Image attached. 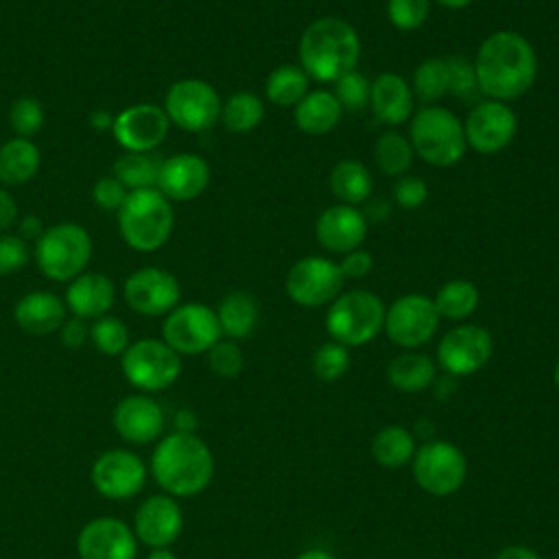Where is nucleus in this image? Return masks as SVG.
I'll return each mask as SVG.
<instances>
[{
	"label": "nucleus",
	"instance_id": "f257e3e1",
	"mask_svg": "<svg viewBox=\"0 0 559 559\" xmlns=\"http://www.w3.org/2000/svg\"><path fill=\"white\" fill-rule=\"evenodd\" d=\"M472 63L480 94L500 103L518 100L537 79L535 48L515 31H496L485 37Z\"/></svg>",
	"mask_w": 559,
	"mask_h": 559
},
{
	"label": "nucleus",
	"instance_id": "f03ea898",
	"mask_svg": "<svg viewBox=\"0 0 559 559\" xmlns=\"http://www.w3.org/2000/svg\"><path fill=\"white\" fill-rule=\"evenodd\" d=\"M151 472L168 496L188 498L210 485L214 456L201 437L175 430L157 443L151 456Z\"/></svg>",
	"mask_w": 559,
	"mask_h": 559
},
{
	"label": "nucleus",
	"instance_id": "7ed1b4c3",
	"mask_svg": "<svg viewBox=\"0 0 559 559\" xmlns=\"http://www.w3.org/2000/svg\"><path fill=\"white\" fill-rule=\"evenodd\" d=\"M301 70L319 81L334 83L356 70L360 59V37L356 28L341 17H319L310 22L297 46Z\"/></svg>",
	"mask_w": 559,
	"mask_h": 559
},
{
	"label": "nucleus",
	"instance_id": "20e7f679",
	"mask_svg": "<svg viewBox=\"0 0 559 559\" xmlns=\"http://www.w3.org/2000/svg\"><path fill=\"white\" fill-rule=\"evenodd\" d=\"M173 227V205L157 188L129 192L118 210L120 236L135 251H155L164 247Z\"/></svg>",
	"mask_w": 559,
	"mask_h": 559
},
{
	"label": "nucleus",
	"instance_id": "39448f33",
	"mask_svg": "<svg viewBox=\"0 0 559 559\" xmlns=\"http://www.w3.org/2000/svg\"><path fill=\"white\" fill-rule=\"evenodd\" d=\"M408 140L424 162L439 168L459 164L467 151L463 122L441 105H424L411 116Z\"/></svg>",
	"mask_w": 559,
	"mask_h": 559
},
{
	"label": "nucleus",
	"instance_id": "423d86ee",
	"mask_svg": "<svg viewBox=\"0 0 559 559\" xmlns=\"http://www.w3.org/2000/svg\"><path fill=\"white\" fill-rule=\"evenodd\" d=\"M384 301L365 288L343 290L325 312V330L332 341L345 347H360L373 341L384 328Z\"/></svg>",
	"mask_w": 559,
	"mask_h": 559
},
{
	"label": "nucleus",
	"instance_id": "0eeeda50",
	"mask_svg": "<svg viewBox=\"0 0 559 559\" xmlns=\"http://www.w3.org/2000/svg\"><path fill=\"white\" fill-rule=\"evenodd\" d=\"M92 258V238L76 223H57L46 227L35 240V260L39 271L55 282H72Z\"/></svg>",
	"mask_w": 559,
	"mask_h": 559
},
{
	"label": "nucleus",
	"instance_id": "6e6552de",
	"mask_svg": "<svg viewBox=\"0 0 559 559\" xmlns=\"http://www.w3.org/2000/svg\"><path fill=\"white\" fill-rule=\"evenodd\" d=\"M122 373L140 391H164L181 373L179 354L157 338H140L122 354Z\"/></svg>",
	"mask_w": 559,
	"mask_h": 559
},
{
	"label": "nucleus",
	"instance_id": "1a4fd4ad",
	"mask_svg": "<svg viewBox=\"0 0 559 559\" xmlns=\"http://www.w3.org/2000/svg\"><path fill=\"white\" fill-rule=\"evenodd\" d=\"M221 96L203 79H181L166 92L164 111L170 122L190 133L212 129L221 120Z\"/></svg>",
	"mask_w": 559,
	"mask_h": 559
},
{
	"label": "nucleus",
	"instance_id": "9d476101",
	"mask_svg": "<svg viewBox=\"0 0 559 559\" xmlns=\"http://www.w3.org/2000/svg\"><path fill=\"white\" fill-rule=\"evenodd\" d=\"M345 286L338 262L323 255H306L297 260L284 280L286 295L304 308H321L332 304Z\"/></svg>",
	"mask_w": 559,
	"mask_h": 559
},
{
	"label": "nucleus",
	"instance_id": "9b49d317",
	"mask_svg": "<svg viewBox=\"0 0 559 559\" xmlns=\"http://www.w3.org/2000/svg\"><path fill=\"white\" fill-rule=\"evenodd\" d=\"M413 476L430 496L456 493L467 476L465 454L448 441H428L413 456Z\"/></svg>",
	"mask_w": 559,
	"mask_h": 559
},
{
	"label": "nucleus",
	"instance_id": "f8f14e48",
	"mask_svg": "<svg viewBox=\"0 0 559 559\" xmlns=\"http://www.w3.org/2000/svg\"><path fill=\"white\" fill-rule=\"evenodd\" d=\"M162 334L166 345L188 356L207 352L223 336L216 310L199 301L175 306L162 325Z\"/></svg>",
	"mask_w": 559,
	"mask_h": 559
},
{
	"label": "nucleus",
	"instance_id": "ddd939ff",
	"mask_svg": "<svg viewBox=\"0 0 559 559\" xmlns=\"http://www.w3.org/2000/svg\"><path fill=\"white\" fill-rule=\"evenodd\" d=\"M439 312L430 297L411 293L397 297L384 312V332L391 343L404 349H415L426 345L437 328H439Z\"/></svg>",
	"mask_w": 559,
	"mask_h": 559
},
{
	"label": "nucleus",
	"instance_id": "4468645a",
	"mask_svg": "<svg viewBox=\"0 0 559 559\" xmlns=\"http://www.w3.org/2000/svg\"><path fill=\"white\" fill-rule=\"evenodd\" d=\"M463 131L467 148H474L480 155H493L513 142L518 133V116L509 103L487 98L469 109Z\"/></svg>",
	"mask_w": 559,
	"mask_h": 559
},
{
	"label": "nucleus",
	"instance_id": "2eb2a0df",
	"mask_svg": "<svg viewBox=\"0 0 559 559\" xmlns=\"http://www.w3.org/2000/svg\"><path fill=\"white\" fill-rule=\"evenodd\" d=\"M493 352V338L491 334L472 323L456 325L448 330L437 347V360L439 367L454 378L472 376L478 369H483Z\"/></svg>",
	"mask_w": 559,
	"mask_h": 559
},
{
	"label": "nucleus",
	"instance_id": "dca6fc26",
	"mask_svg": "<svg viewBox=\"0 0 559 559\" xmlns=\"http://www.w3.org/2000/svg\"><path fill=\"white\" fill-rule=\"evenodd\" d=\"M146 483V467L142 459L122 448L103 452L92 465V485L109 500H127L142 491Z\"/></svg>",
	"mask_w": 559,
	"mask_h": 559
},
{
	"label": "nucleus",
	"instance_id": "f3484780",
	"mask_svg": "<svg viewBox=\"0 0 559 559\" xmlns=\"http://www.w3.org/2000/svg\"><path fill=\"white\" fill-rule=\"evenodd\" d=\"M181 288L173 273L144 266L133 271L124 282V301L127 306L144 317L168 314L175 306H179Z\"/></svg>",
	"mask_w": 559,
	"mask_h": 559
},
{
	"label": "nucleus",
	"instance_id": "a211bd4d",
	"mask_svg": "<svg viewBox=\"0 0 559 559\" xmlns=\"http://www.w3.org/2000/svg\"><path fill=\"white\" fill-rule=\"evenodd\" d=\"M170 129V120L164 107L153 103H140L122 109L111 124L116 142L129 153H151L157 148Z\"/></svg>",
	"mask_w": 559,
	"mask_h": 559
},
{
	"label": "nucleus",
	"instance_id": "6ab92c4d",
	"mask_svg": "<svg viewBox=\"0 0 559 559\" xmlns=\"http://www.w3.org/2000/svg\"><path fill=\"white\" fill-rule=\"evenodd\" d=\"M76 552L81 559H135L138 537L122 520L103 515L81 528Z\"/></svg>",
	"mask_w": 559,
	"mask_h": 559
},
{
	"label": "nucleus",
	"instance_id": "aec40b11",
	"mask_svg": "<svg viewBox=\"0 0 559 559\" xmlns=\"http://www.w3.org/2000/svg\"><path fill=\"white\" fill-rule=\"evenodd\" d=\"M183 528V513L177 500L168 493L148 496L135 511L133 533L138 542L151 548H168Z\"/></svg>",
	"mask_w": 559,
	"mask_h": 559
},
{
	"label": "nucleus",
	"instance_id": "412c9836",
	"mask_svg": "<svg viewBox=\"0 0 559 559\" xmlns=\"http://www.w3.org/2000/svg\"><path fill=\"white\" fill-rule=\"evenodd\" d=\"M317 242L330 253H349L367 238V218L356 205L336 203L325 207L314 223Z\"/></svg>",
	"mask_w": 559,
	"mask_h": 559
},
{
	"label": "nucleus",
	"instance_id": "4be33fe9",
	"mask_svg": "<svg viewBox=\"0 0 559 559\" xmlns=\"http://www.w3.org/2000/svg\"><path fill=\"white\" fill-rule=\"evenodd\" d=\"M210 183V166L201 155L177 153L162 159L157 190L168 201H192Z\"/></svg>",
	"mask_w": 559,
	"mask_h": 559
},
{
	"label": "nucleus",
	"instance_id": "5701e85b",
	"mask_svg": "<svg viewBox=\"0 0 559 559\" xmlns=\"http://www.w3.org/2000/svg\"><path fill=\"white\" fill-rule=\"evenodd\" d=\"M114 428L129 443H151L162 435L164 411L148 395H129L114 408Z\"/></svg>",
	"mask_w": 559,
	"mask_h": 559
},
{
	"label": "nucleus",
	"instance_id": "b1692460",
	"mask_svg": "<svg viewBox=\"0 0 559 559\" xmlns=\"http://www.w3.org/2000/svg\"><path fill=\"white\" fill-rule=\"evenodd\" d=\"M369 107L380 122L391 127L411 120L413 90L408 81L397 72L378 74L369 90Z\"/></svg>",
	"mask_w": 559,
	"mask_h": 559
},
{
	"label": "nucleus",
	"instance_id": "393cba45",
	"mask_svg": "<svg viewBox=\"0 0 559 559\" xmlns=\"http://www.w3.org/2000/svg\"><path fill=\"white\" fill-rule=\"evenodd\" d=\"M116 301V286L103 273H81L66 290V308L81 319L105 317Z\"/></svg>",
	"mask_w": 559,
	"mask_h": 559
},
{
	"label": "nucleus",
	"instance_id": "a878e982",
	"mask_svg": "<svg viewBox=\"0 0 559 559\" xmlns=\"http://www.w3.org/2000/svg\"><path fill=\"white\" fill-rule=\"evenodd\" d=\"M66 301L46 290L26 293L13 308L15 323L35 336L57 332L66 321Z\"/></svg>",
	"mask_w": 559,
	"mask_h": 559
},
{
	"label": "nucleus",
	"instance_id": "bb28decb",
	"mask_svg": "<svg viewBox=\"0 0 559 559\" xmlns=\"http://www.w3.org/2000/svg\"><path fill=\"white\" fill-rule=\"evenodd\" d=\"M343 107L328 90H312L295 105V124L306 135H325L341 122Z\"/></svg>",
	"mask_w": 559,
	"mask_h": 559
},
{
	"label": "nucleus",
	"instance_id": "cd10ccee",
	"mask_svg": "<svg viewBox=\"0 0 559 559\" xmlns=\"http://www.w3.org/2000/svg\"><path fill=\"white\" fill-rule=\"evenodd\" d=\"M386 380L397 391L419 393L435 384L437 367L432 358L421 352H404L389 362Z\"/></svg>",
	"mask_w": 559,
	"mask_h": 559
},
{
	"label": "nucleus",
	"instance_id": "c85d7f7f",
	"mask_svg": "<svg viewBox=\"0 0 559 559\" xmlns=\"http://www.w3.org/2000/svg\"><path fill=\"white\" fill-rule=\"evenodd\" d=\"M39 170V148L28 138H11L0 146V183L22 186Z\"/></svg>",
	"mask_w": 559,
	"mask_h": 559
},
{
	"label": "nucleus",
	"instance_id": "c756f323",
	"mask_svg": "<svg viewBox=\"0 0 559 559\" xmlns=\"http://www.w3.org/2000/svg\"><path fill=\"white\" fill-rule=\"evenodd\" d=\"M330 190L341 203L358 207L371 197L373 179L362 162L341 159L330 170Z\"/></svg>",
	"mask_w": 559,
	"mask_h": 559
},
{
	"label": "nucleus",
	"instance_id": "7c9ffc66",
	"mask_svg": "<svg viewBox=\"0 0 559 559\" xmlns=\"http://www.w3.org/2000/svg\"><path fill=\"white\" fill-rule=\"evenodd\" d=\"M221 332L234 341L247 338L258 325V304L249 293H227L216 308Z\"/></svg>",
	"mask_w": 559,
	"mask_h": 559
},
{
	"label": "nucleus",
	"instance_id": "2f4dec72",
	"mask_svg": "<svg viewBox=\"0 0 559 559\" xmlns=\"http://www.w3.org/2000/svg\"><path fill=\"white\" fill-rule=\"evenodd\" d=\"M432 304L441 319L463 321L476 312L480 304V293L469 280H450L437 290Z\"/></svg>",
	"mask_w": 559,
	"mask_h": 559
},
{
	"label": "nucleus",
	"instance_id": "473e14b6",
	"mask_svg": "<svg viewBox=\"0 0 559 559\" xmlns=\"http://www.w3.org/2000/svg\"><path fill=\"white\" fill-rule=\"evenodd\" d=\"M310 76L301 70V66H277L271 70L264 83V96L280 107H290L297 105L310 90H308Z\"/></svg>",
	"mask_w": 559,
	"mask_h": 559
},
{
	"label": "nucleus",
	"instance_id": "72a5a7b5",
	"mask_svg": "<svg viewBox=\"0 0 559 559\" xmlns=\"http://www.w3.org/2000/svg\"><path fill=\"white\" fill-rule=\"evenodd\" d=\"M371 454L382 467H402L415 456L413 432L404 426H386L371 441Z\"/></svg>",
	"mask_w": 559,
	"mask_h": 559
},
{
	"label": "nucleus",
	"instance_id": "f704fd0d",
	"mask_svg": "<svg viewBox=\"0 0 559 559\" xmlns=\"http://www.w3.org/2000/svg\"><path fill=\"white\" fill-rule=\"evenodd\" d=\"M162 159L153 157L151 153H122L114 162V177L129 190H148L157 188Z\"/></svg>",
	"mask_w": 559,
	"mask_h": 559
},
{
	"label": "nucleus",
	"instance_id": "c9c22d12",
	"mask_svg": "<svg viewBox=\"0 0 559 559\" xmlns=\"http://www.w3.org/2000/svg\"><path fill=\"white\" fill-rule=\"evenodd\" d=\"M413 146L408 135H402L400 131H384L378 135L373 144V159L380 173L389 177H402L408 173L413 164Z\"/></svg>",
	"mask_w": 559,
	"mask_h": 559
},
{
	"label": "nucleus",
	"instance_id": "e433bc0d",
	"mask_svg": "<svg viewBox=\"0 0 559 559\" xmlns=\"http://www.w3.org/2000/svg\"><path fill=\"white\" fill-rule=\"evenodd\" d=\"M264 118V103L253 92H236L221 107V122L231 133H249Z\"/></svg>",
	"mask_w": 559,
	"mask_h": 559
},
{
	"label": "nucleus",
	"instance_id": "4c0bfd02",
	"mask_svg": "<svg viewBox=\"0 0 559 559\" xmlns=\"http://www.w3.org/2000/svg\"><path fill=\"white\" fill-rule=\"evenodd\" d=\"M448 61L441 57H428L413 72V96L424 105H435L448 92Z\"/></svg>",
	"mask_w": 559,
	"mask_h": 559
},
{
	"label": "nucleus",
	"instance_id": "58836bf2",
	"mask_svg": "<svg viewBox=\"0 0 559 559\" xmlns=\"http://www.w3.org/2000/svg\"><path fill=\"white\" fill-rule=\"evenodd\" d=\"M90 338L94 347L105 356H122L129 347V330L116 317H98L90 328Z\"/></svg>",
	"mask_w": 559,
	"mask_h": 559
},
{
	"label": "nucleus",
	"instance_id": "ea45409f",
	"mask_svg": "<svg viewBox=\"0 0 559 559\" xmlns=\"http://www.w3.org/2000/svg\"><path fill=\"white\" fill-rule=\"evenodd\" d=\"M349 352L345 345L330 341L314 349L312 354V371L321 382H336L349 369Z\"/></svg>",
	"mask_w": 559,
	"mask_h": 559
},
{
	"label": "nucleus",
	"instance_id": "a19ab883",
	"mask_svg": "<svg viewBox=\"0 0 559 559\" xmlns=\"http://www.w3.org/2000/svg\"><path fill=\"white\" fill-rule=\"evenodd\" d=\"M9 124L17 138H33L44 127V107L33 96H22L13 100L9 109Z\"/></svg>",
	"mask_w": 559,
	"mask_h": 559
},
{
	"label": "nucleus",
	"instance_id": "79ce46f5",
	"mask_svg": "<svg viewBox=\"0 0 559 559\" xmlns=\"http://www.w3.org/2000/svg\"><path fill=\"white\" fill-rule=\"evenodd\" d=\"M369 90L371 83L367 81V76L358 70H352L347 74H343L341 79L334 81V96L341 103L343 109H365L369 105Z\"/></svg>",
	"mask_w": 559,
	"mask_h": 559
},
{
	"label": "nucleus",
	"instance_id": "37998d69",
	"mask_svg": "<svg viewBox=\"0 0 559 559\" xmlns=\"http://www.w3.org/2000/svg\"><path fill=\"white\" fill-rule=\"evenodd\" d=\"M430 15V0H386V17L397 31H417Z\"/></svg>",
	"mask_w": 559,
	"mask_h": 559
},
{
	"label": "nucleus",
	"instance_id": "c03bdc74",
	"mask_svg": "<svg viewBox=\"0 0 559 559\" xmlns=\"http://www.w3.org/2000/svg\"><path fill=\"white\" fill-rule=\"evenodd\" d=\"M448 61V92H452L459 100H472L480 90L474 72V63L465 57H450Z\"/></svg>",
	"mask_w": 559,
	"mask_h": 559
},
{
	"label": "nucleus",
	"instance_id": "a18cd8bd",
	"mask_svg": "<svg viewBox=\"0 0 559 559\" xmlns=\"http://www.w3.org/2000/svg\"><path fill=\"white\" fill-rule=\"evenodd\" d=\"M207 365L221 378H236L245 367V356L234 341H218L207 349Z\"/></svg>",
	"mask_w": 559,
	"mask_h": 559
},
{
	"label": "nucleus",
	"instance_id": "49530a36",
	"mask_svg": "<svg viewBox=\"0 0 559 559\" xmlns=\"http://www.w3.org/2000/svg\"><path fill=\"white\" fill-rule=\"evenodd\" d=\"M28 258H31V249L26 240L11 234L0 236V277L24 269Z\"/></svg>",
	"mask_w": 559,
	"mask_h": 559
},
{
	"label": "nucleus",
	"instance_id": "de8ad7c7",
	"mask_svg": "<svg viewBox=\"0 0 559 559\" xmlns=\"http://www.w3.org/2000/svg\"><path fill=\"white\" fill-rule=\"evenodd\" d=\"M393 199L402 210H417L428 199V186L417 175H402L393 186Z\"/></svg>",
	"mask_w": 559,
	"mask_h": 559
},
{
	"label": "nucleus",
	"instance_id": "09e8293b",
	"mask_svg": "<svg viewBox=\"0 0 559 559\" xmlns=\"http://www.w3.org/2000/svg\"><path fill=\"white\" fill-rule=\"evenodd\" d=\"M127 194H129V190L116 177H100L92 190L94 203L100 210H109V212H118L122 207Z\"/></svg>",
	"mask_w": 559,
	"mask_h": 559
},
{
	"label": "nucleus",
	"instance_id": "8fccbe9b",
	"mask_svg": "<svg viewBox=\"0 0 559 559\" xmlns=\"http://www.w3.org/2000/svg\"><path fill=\"white\" fill-rule=\"evenodd\" d=\"M341 273L345 280H360L365 275H369V271L373 269V255L367 249H354L349 253L343 255V260L338 262Z\"/></svg>",
	"mask_w": 559,
	"mask_h": 559
},
{
	"label": "nucleus",
	"instance_id": "3c124183",
	"mask_svg": "<svg viewBox=\"0 0 559 559\" xmlns=\"http://www.w3.org/2000/svg\"><path fill=\"white\" fill-rule=\"evenodd\" d=\"M59 330H61V343H63L66 347H70V349L83 347V343H85L87 336H90V328L85 325V319H81V317L66 319Z\"/></svg>",
	"mask_w": 559,
	"mask_h": 559
},
{
	"label": "nucleus",
	"instance_id": "603ef678",
	"mask_svg": "<svg viewBox=\"0 0 559 559\" xmlns=\"http://www.w3.org/2000/svg\"><path fill=\"white\" fill-rule=\"evenodd\" d=\"M17 218V205L13 201V197L0 186V231L11 227Z\"/></svg>",
	"mask_w": 559,
	"mask_h": 559
},
{
	"label": "nucleus",
	"instance_id": "864d4df0",
	"mask_svg": "<svg viewBox=\"0 0 559 559\" xmlns=\"http://www.w3.org/2000/svg\"><path fill=\"white\" fill-rule=\"evenodd\" d=\"M44 225L37 216H24L20 221V238L22 240H37L41 234H44Z\"/></svg>",
	"mask_w": 559,
	"mask_h": 559
},
{
	"label": "nucleus",
	"instance_id": "5fc2aeb1",
	"mask_svg": "<svg viewBox=\"0 0 559 559\" xmlns=\"http://www.w3.org/2000/svg\"><path fill=\"white\" fill-rule=\"evenodd\" d=\"M493 559H542V557H539V552H535L533 548L515 544V546L502 548Z\"/></svg>",
	"mask_w": 559,
	"mask_h": 559
},
{
	"label": "nucleus",
	"instance_id": "6e6d98bb",
	"mask_svg": "<svg viewBox=\"0 0 559 559\" xmlns=\"http://www.w3.org/2000/svg\"><path fill=\"white\" fill-rule=\"evenodd\" d=\"M175 426H177V432H194L197 415L190 408H181L175 413Z\"/></svg>",
	"mask_w": 559,
	"mask_h": 559
},
{
	"label": "nucleus",
	"instance_id": "4d7b16f0",
	"mask_svg": "<svg viewBox=\"0 0 559 559\" xmlns=\"http://www.w3.org/2000/svg\"><path fill=\"white\" fill-rule=\"evenodd\" d=\"M92 124H94L96 129H105L107 124H109V127L114 124V118H109L107 111H96V114H92Z\"/></svg>",
	"mask_w": 559,
	"mask_h": 559
},
{
	"label": "nucleus",
	"instance_id": "13d9d810",
	"mask_svg": "<svg viewBox=\"0 0 559 559\" xmlns=\"http://www.w3.org/2000/svg\"><path fill=\"white\" fill-rule=\"evenodd\" d=\"M297 559H334L330 552H325V550H317V548H312V550H306V552H301V555H297Z\"/></svg>",
	"mask_w": 559,
	"mask_h": 559
},
{
	"label": "nucleus",
	"instance_id": "bf43d9fd",
	"mask_svg": "<svg viewBox=\"0 0 559 559\" xmlns=\"http://www.w3.org/2000/svg\"><path fill=\"white\" fill-rule=\"evenodd\" d=\"M146 559H177V555L170 548H153Z\"/></svg>",
	"mask_w": 559,
	"mask_h": 559
},
{
	"label": "nucleus",
	"instance_id": "052dcab7",
	"mask_svg": "<svg viewBox=\"0 0 559 559\" xmlns=\"http://www.w3.org/2000/svg\"><path fill=\"white\" fill-rule=\"evenodd\" d=\"M435 2H439V4H443V7H448V9H465V7L472 4L474 0H435Z\"/></svg>",
	"mask_w": 559,
	"mask_h": 559
},
{
	"label": "nucleus",
	"instance_id": "680f3d73",
	"mask_svg": "<svg viewBox=\"0 0 559 559\" xmlns=\"http://www.w3.org/2000/svg\"><path fill=\"white\" fill-rule=\"evenodd\" d=\"M552 380H555V386L559 389V362H557V367H555V371H552Z\"/></svg>",
	"mask_w": 559,
	"mask_h": 559
}]
</instances>
